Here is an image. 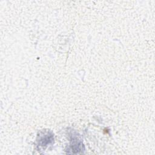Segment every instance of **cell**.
<instances>
[{
	"label": "cell",
	"mask_w": 155,
	"mask_h": 155,
	"mask_svg": "<svg viewBox=\"0 0 155 155\" xmlns=\"http://www.w3.org/2000/svg\"><path fill=\"white\" fill-rule=\"evenodd\" d=\"M83 144L81 141H79L78 139L74 137L71 140V143L70 145L71 153H78L82 151Z\"/></svg>",
	"instance_id": "1"
},
{
	"label": "cell",
	"mask_w": 155,
	"mask_h": 155,
	"mask_svg": "<svg viewBox=\"0 0 155 155\" xmlns=\"http://www.w3.org/2000/svg\"><path fill=\"white\" fill-rule=\"evenodd\" d=\"M53 139V135L47 134L42 137H41L38 140V145L40 147H45L48 143L52 142Z\"/></svg>",
	"instance_id": "2"
}]
</instances>
